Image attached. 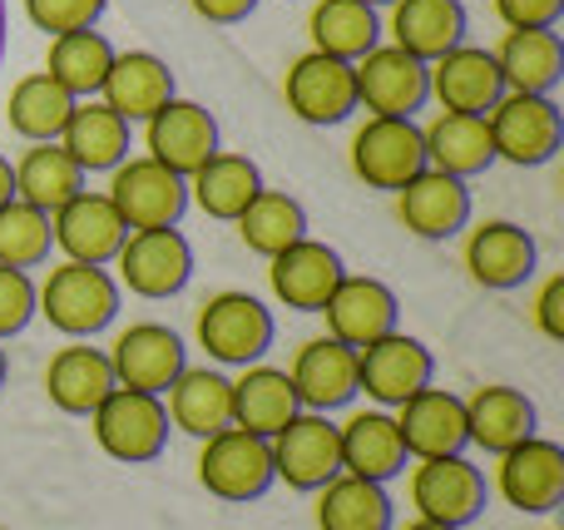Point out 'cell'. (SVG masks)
<instances>
[{"label":"cell","mask_w":564,"mask_h":530,"mask_svg":"<svg viewBox=\"0 0 564 530\" xmlns=\"http://www.w3.org/2000/svg\"><path fill=\"white\" fill-rule=\"evenodd\" d=\"M234 224H238V238L248 244V253H258V258H278L282 248L307 238V214H302V204L292 194H282V188H263Z\"/></svg>","instance_id":"41"},{"label":"cell","mask_w":564,"mask_h":530,"mask_svg":"<svg viewBox=\"0 0 564 530\" xmlns=\"http://www.w3.org/2000/svg\"><path fill=\"white\" fill-rule=\"evenodd\" d=\"M470 218V188L466 179L436 174V169H421L406 188H397V224L411 238H426V244H446L466 228Z\"/></svg>","instance_id":"20"},{"label":"cell","mask_w":564,"mask_h":530,"mask_svg":"<svg viewBox=\"0 0 564 530\" xmlns=\"http://www.w3.org/2000/svg\"><path fill=\"white\" fill-rule=\"evenodd\" d=\"M351 75H357V109H371V115L411 119L431 95L426 65L397 45L367 50V55L351 65Z\"/></svg>","instance_id":"15"},{"label":"cell","mask_w":564,"mask_h":530,"mask_svg":"<svg viewBox=\"0 0 564 530\" xmlns=\"http://www.w3.org/2000/svg\"><path fill=\"white\" fill-rule=\"evenodd\" d=\"M10 198H15V164L0 154V208H6Z\"/></svg>","instance_id":"48"},{"label":"cell","mask_w":564,"mask_h":530,"mask_svg":"<svg viewBox=\"0 0 564 530\" xmlns=\"http://www.w3.org/2000/svg\"><path fill=\"white\" fill-rule=\"evenodd\" d=\"M198 482L208 496L228 506H248L258 496L273 491V446L268 436H253L243 426H224V432L204 436V452H198Z\"/></svg>","instance_id":"4"},{"label":"cell","mask_w":564,"mask_h":530,"mask_svg":"<svg viewBox=\"0 0 564 530\" xmlns=\"http://www.w3.org/2000/svg\"><path fill=\"white\" fill-rule=\"evenodd\" d=\"M367 6H391V0H367Z\"/></svg>","instance_id":"51"},{"label":"cell","mask_w":564,"mask_h":530,"mask_svg":"<svg viewBox=\"0 0 564 530\" xmlns=\"http://www.w3.org/2000/svg\"><path fill=\"white\" fill-rule=\"evenodd\" d=\"M50 248H55V238H50V214L10 198V204L0 208V263L40 268L50 258Z\"/></svg>","instance_id":"42"},{"label":"cell","mask_w":564,"mask_h":530,"mask_svg":"<svg viewBox=\"0 0 564 530\" xmlns=\"http://www.w3.org/2000/svg\"><path fill=\"white\" fill-rule=\"evenodd\" d=\"M55 144L75 159L79 174H109L115 164L129 159V125L99 99H79Z\"/></svg>","instance_id":"32"},{"label":"cell","mask_w":564,"mask_h":530,"mask_svg":"<svg viewBox=\"0 0 564 530\" xmlns=\"http://www.w3.org/2000/svg\"><path fill=\"white\" fill-rule=\"evenodd\" d=\"M307 35H312V50H317V55L357 65L367 50L381 45L377 6H367V0H317L307 15Z\"/></svg>","instance_id":"36"},{"label":"cell","mask_w":564,"mask_h":530,"mask_svg":"<svg viewBox=\"0 0 564 530\" xmlns=\"http://www.w3.org/2000/svg\"><path fill=\"white\" fill-rule=\"evenodd\" d=\"M490 6L510 30H555V20L564 15V0H490Z\"/></svg>","instance_id":"45"},{"label":"cell","mask_w":564,"mask_h":530,"mask_svg":"<svg viewBox=\"0 0 564 530\" xmlns=\"http://www.w3.org/2000/svg\"><path fill=\"white\" fill-rule=\"evenodd\" d=\"M322 317H327V337L347 347H367L377 337L397 333L401 303L381 278H361V273H341V283L332 288V298L322 303Z\"/></svg>","instance_id":"17"},{"label":"cell","mask_w":564,"mask_h":530,"mask_svg":"<svg viewBox=\"0 0 564 530\" xmlns=\"http://www.w3.org/2000/svg\"><path fill=\"white\" fill-rule=\"evenodd\" d=\"M282 99L288 109L302 119V125H341L351 119L357 109V75H351L347 60H332V55H297L288 65V79H282Z\"/></svg>","instance_id":"14"},{"label":"cell","mask_w":564,"mask_h":530,"mask_svg":"<svg viewBox=\"0 0 564 530\" xmlns=\"http://www.w3.org/2000/svg\"><path fill=\"white\" fill-rule=\"evenodd\" d=\"M426 85H431V95L441 99L446 115H490V105L506 95L496 55L480 45H456L441 60H431Z\"/></svg>","instance_id":"23"},{"label":"cell","mask_w":564,"mask_h":530,"mask_svg":"<svg viewBox=\"0 0 564 530\" xmlns=\"http://www.w3.org/2000/svg\"><path fill=\"white\" fill-rule=\"evenodd\" d=\"M431 382H436V357L426 343L406 337L401 327L357 353V392H367L387 412H397L406 397H416Z\"/></svg>","instance_id":"10"},{"label":"cell","mask_w":564,"mask_h":530,"mask_svg":"<svg viewBox=\"0 0 564 530\" xmlns=\"http://www.w3.org/2000/svg\"><path fill=\"white\" fill-rule=\"evenodd\" d=\"M6 377H10V357H6V347H0V387H6Z\"/></svg>","instance_id":"50"},{"label":"cell","mask_w":564,"mask_h":530,"mask_svg":"<svg viewBox=\"0 0 564 530\" xmlns=\"http://www.w3.org/2000/svg\"><path fill=\"white\" fill-rule=\"evenodd\" d=\"M397 432L406 442V456L431 462V456H466V402L446 387H421L416 397L397 407Z\"/></svg>","instance_id":"19"},{"label":"cell","mask_w":564,"mask_h":530,"mask_svg":"<svg viewBox=\"0 0 564 530\" xmlns=\"http://www.w3.org/2000/svg\"><path fill=\"white\" fill-rule=\"evenodd\" d=\"M535 327L550 343H564V273H550L535 293Z\"/></svg>","instance_id":"46"},{"label":"cell","mask_w":564,"mask_h":530,"mask_svg":"<svg viewBox=\"0 0 564 530\" xmlns=\"http://www.w3.org/2000/svg\"><path fill=\"white\" fill-rule=\"evenodd\" d=\"M0 530H6V526H0Z\"/></svg>","instance_id":"52"},{"label":"cell","mask_w":564,"mask_h":530,"mask_svg":"<svg viewBox=\"0 0 564 530\" xmlns=\"http://www.w3.org/2000/svg\"><path fill=\"white\" fill-rule=\"evenodd\" d=\"M115 387L119 382H115V367H109V353H99L89 343L59 347L45 363V397L65 417H89Z\"/></svg>","instance_id":"27"},{"label":"cell","mask_w":564,"mask_h":530,"mask_svg":"<svg viewBox=\"0 0 564 530\" xmlns=\"http://www.w3.org/2000/svg\"><path fill=\"white\" fill-rule=\"evenodd\" d=\"M79 188H85V174H79V164L59 144H30L15 159V198L40 208V214L65 208Z\"/></svg>","instance_id":"39"},{"label":"cell","mask_w":564,"mask_h":530,"mask_svg":"<svg viewBox=\"0 0 564 530\" xmlns=\"http://www.w3.org/2000/svg\"><path fill=\"white\" fill-rule=\"evenodd\" d=\"M268 446H273V476L302 496L341 476V442L327 412H297L278 436H268Z\"/></svg>","instance_id":"12"},{"label":"cell","mask_w":564,"mask_h":530,"mask_svg":"<svg viewBox=\"0 0 564 530\" xmlns=\"http://www.w3.org/2000/svg\"><path fill=\"white\" fill-rule=\"evenodd\" d=\"M288 377L302 412H337V407H347L357 397V347L322 333L297 347Z\"/></svg>","instance_id":"21"},{"label":"cell","mask_w":564,"mask_h":530,"mask_svg":"<svg viewBox=\"0 0 564 530\" xmlns=\"http://www.w3.org/2000/svg\"><path fill=\"white\" fill-rule=\"evenodd\" d=\"M486 129H490V144H496V159H506V164H516V169L550 164L564 139V119H560L555 99L516 95V89H506V95L490 105Z\"/></svg>","instance_id":"5"},{"label":"cell","mask_w":564,"mask_h":530,"mask_svg":"<svg viewBox=\"0 0 564 530\" xmlns=\"http://www.w3.org/2000/svg\"><path fill=\"white\" fill-rule=\"evenodd\" d=\"M164 397H169L164 402L169 426L198 436V442L224 432V426H234V382H228L218 367H184Z\"/></svg>","instance_id":"30"},{"label":"cell","mask_w":564,"mask_h":530,"mask_svg":"<svg viewBox=\"0 0 564 530\" xmlns=\"http://www.w3.org/2000/svg\"><path fill=\"white\" fill-rule=\"evenodd\" d=\"M30 317H35V283H30L25 268L0 263V343L25 333Z\"/></svg>","instance_id":"44"},{"label":"cell","mask_w":564,"mask_h":530,"mask_svg":"<svg viewBox=\"0 0 564 530\" xmlns=\"http://www.w3.org/2000/svg\"><path fill=\"white\" fill-rule=\"evenodd\" d=\"M194 333H198V347H204L218 367H253V363H263L268 347H273L278 323L253 293L228 288V293H214L198 307Z\"/></svg>","instance_id":"2"},{"label":"cell","mask_w":564,"mask_h":530,"mask_svg":"<svg viewBox=\"0 0 564 530\" xmlns=\"http://www.w3.org/2000/svg\"><path fill=\"white\" fill-rule=\"evenodd\" d=\"M391 45L421 65L466 45V6L460 0H391Z\"/></svg>","instance_id":"28"},{"label":"cell","mask_w":564,"mask_h":530,"mask_svg":"<svg viewBox=\"0 0 564 530\" xmlns=\"http://www.w3.org/2000/svg\"><path fill=\"white\" fill-rule=\"evenodd\" d=\"M401 530H456V526H441V521H421V516H416V521H411V526H401Z\"/></svg>","instance_id":"49"},{"label":"cell","mask_w":564,"mask_h":530,"mask_svg":"<svg viewBox=\"0 0 564 530\" xmlns=\"http://www.w3.org/2000/svg\"><path fill=\"white\" fill-rule=\"evenodd\" d=\"M341 273L347 268H341L337 248L317 244V238H297L278 258H268V288H273L282 307H297V313H322V303L341 283Z\"/></svg>","instance_id":"25"},{"label":"cell","mask_w":564,"mask_h":530,"mask_svg":"<svg viewBox=\"0 0 564 530\" xmlns=\"http://www.w3.org/2000/svg\"><path fill=\"white\" fill-rule=\"evenodd\" d=\"M337 442H341V472L361 476V482H397L406 476V442L397 432V417L387 407H367V412H351L347 422L337 426Z\"/></svg>","instance_id":"24"},{"label":"cell","mask_w":564,"mask_h":530,"mask_svg":"<svg viewBox=\"0 0 564 530\" xmlns=\"http://www.w3.org/2000/svg\"><path fill=\"white\" fill-rule=\"evenodd\" d=\"M144 149L154 164L188 179L198 164H208V159L218 154V125L204 105L174 95L164 109H154V115L144 119Z\"/></svg>","instance_id":"16"},{"label":"cell","mask_w":564,"mask_h":530,"mask_svg":"<svg viewBox=\"0 0 564 530\" xmlns=\"http://www.w3.org/2000/svg\"><path fill=\"white\" fill-rule=\"evenodd\" d=\"M490 55H496L506 89L516 95H550L564 79V45L555 30H506V40Z\"/></svg>","instance_id":"33"},{"label":"cell","mask_w":564,"mask_h":530,"mask_svg":"<svg viewBox=\"0 0 564 530\" xmlns=\"http://www.w3.org/2000/svg\"><path fill=\"white\" fill-rule=\"evenodd\" d=\"M496 491L510 511L545 516L564 501V446L550 436H525L496 456Z\"/></svg>","instance_id":"11"},{"label":"cell","mask_w":564,"mask_h":530,"mask_svg":"<svg viewBox=\"0 0 564 530\" xmlns=\"http://www.w3.org/2000/svg\"><path fill=\"white\" fill-rule=\"evenodd\" d=\"M89 432H95L99 452L115 456V462H124V466L159 462V456H164V446H169L164 397L115 387V392H109L105 402L89 412Z\"/></svg>","instance_id":"3"},{"label":"cell","mask_w":564,"mask_h":530,"mask_svg":"<svg viewBox=\"0 0 564 530\" xmlns=\"http://www.w3.org/2000/svg\"><path fill=\"white\" fill-rule=\"evenodd\" d=\"M258 194H263V174H258L253 159L234 154V149H218L208 164H198L188 174V198L208 218H224V224H234Z\"/></svg>","instance_id":"34"},{"label":"cell","mask_w":564,"mask_h":530,"mask_svg":"<svg viewBox=\"0 0 564 530\" xmlns=\"http://www.w3.org/2000/svg\"><path fill=\"white\" fill-rule=\"evenodd\" d=\"M317 496V530H391L397 526V506H391L387 486L361 482V476H332Z\"/></svg>","instance_id":"37"},{"label":"cell","mask_w":564,"mask_h":530,"mask_svg":"<svg viewBox=\"0 0 564 530\" xmlns=\"http://www.w3.org/2000/svg\"><path fill=\"white\" fill-rule=\"evenodd\" d=\"M351 174L367 188L397 194L411 179L426 169V144H421V125L411 119H391V115H371L367 125L351 134Z\"/></svg>","instance_id":"7"},{"label":"cell","mask_w":564,"mask_h":530,"mask_svg":"<svg viewBox=\"0 0 564 530\" xmlns=\"http://www.w3.org/2000/svg\"><path fill=\"white\" fill-rule=\"evenodd\" d=\"M50 238H55V248L65 253V263L105 268V263H115V253L129 238V228H124V218L115 214V204H109L105 194L79 188L65 208L50 214Z\"/></svg>","instance_id":"18"},{"label":"cell","mask_w":564,"mask_h":530,"mask_svg":"<svg viewBox=\"0 0 564 530\" xmlns=\"http://www.w3.org/2000/svg\"><path fill=\"white\" fill-rule=\"evenodd\" d=\"M119 288H129L134 298H174L194 278V248L178 228H134L115 253Z\"/></svg>","instance_id":"8"},{"label":"cell","mask_w":564,"mask_h":530,"mask_svg":"<svg viewBox=\"0 0 564 530\" xmlns=\"http://www.w3.org/2000/svg\"><path fill=\"white\" fill-rule=\"evenodd\" d=\"M466 436L470 446L500 456L510 446H520L525 436H535V402H530L520 387H476L466 397Z\"/></svg>","instance_id":"29"},{"label":"cell","mask_w":564,"mask_h":530,"mask_svg":"<svg viewBox=\"0 0 564 530\" xmlns=\"http://www.w3.org/2000/svg\"><path fill=\"white\" fill-rule=\"evenodd\" d=\"M486 501H490L486 472L470 466L466 456H431V462L411 466V506H416L421 521L466 530L470 521L486 516Z\"/></svg>","instance_id":"9"},{"label":"cell","mask_w":564,"mask_h":530,"mask_svg":"<svg viewBox=\"0 0 564 530\" xmlns=\"http://www.w3.org/2000/svg\"><path fill=\"white\" fill-rule=\"evenodd\" d=\"M25 15L30 25L55 40L69 30H95V20L105 15V0H25Z\"/></svg>","instance_id":"43"},{"label":"cell","mask_w":564,"mask_h":530,"mask_svg":"<svg viewBox=\"0 0 564 530\" xmlns=\"http://www.w3.org/2000/svg\"><path fill=\"white\" fill-rule=\"evenodd\" d=\"M35 313L65 337H95L119 317V283L95 263H59L35 288Z\"/></svg>","instance_id":"1"},{"label":"cell","mask_w":564,"mask_h":530,"mask_svg":"<svg viewBox=\"0 0 564 530\" xmlns=\"http://www.w3.org/2000/svg\"><path fill=\"white\" fill-rule=\"evenodd\" d=\"M169 99H174V69L159 55H149V50H124V55H115L105 85H99V105H109L124 125L149 119L154 109H164Z\"/></svg>","instance_id":"26"},{"label":"cell","mask_w":564,"mask_h":530,"mask_svg":"<svg viewBox=\"0 0 564 530\" xmlns=\"http://www.w3.org/2000/svg\"><path fill=\"white\" fill-rule=\"evenodd\" d=\"M188 6L208 25H238V20H248L258 10V0H188Z\"/></svg>","instance_id":"47"},{"label":"cell","mask_w":564,"mask_h":530,"mask_svg":"<svg viewBox=\"0 0 564 530\" xmlns=\"http://www.w3.org/2000/svg\"><path fill=\"white\" fill-rule=\"evenodd\" d=\"M297 392H292V377L282 367L253 363L243 367V377L234 382V426L253 436H278L282 426L297 417Z\"/></svg>","instance_id":"35"},{"label":"cell","mask_w":564,"mask_h":530,"mask_svg":"<svg viewBox=\"0 0 564 530\" xmlns=\"http://www.w3.org/2000/svg\"><path fill=\"white\" fill-rule=\"evenodd\" d=\"M75 105L79 99H69L45 69H35V75H20L15 85H10L6 119L20 139H30V144H55L59 129L69 125V109Z\"/></svg>","instance_id":"40"},{"label":"cell","mask_w":564,"mask_h":530,"mask_svg":"<svg viewBox=\"0 0 564 530\" xmlns=\"http://www.w3.org/2000/svg\"><path fill=\"white\" fill-rule=\"evenodd\" d=\"M421 144H426V169L451 179H476L496 164V144H490L486 115H446L441 109L426 129H421Z\"/></svg>","instance_id":"31"},{"label":"cell","mask_w":564,"mask_h":530,"mask_svg":"<svg viewBox=\"0 0 564 530\" xmlns=\"http://www.w3.org/2000/svg\"><path fill=\"white\" fill-rule=\"evenodd\" d=\"M109 367H115V382L129 387V392L164 397L169 387H174V377L188 367V347L174 327L134 323L115 337V347H109Z\"/></svg>","instance_id":"13"},{"label":"cell","mask_w":564,"mask_h":530,"mask_svg":"<svg viewBox=\"0 0 564 530\" xmlns=\"http://www.w3.org/2000/svg\"><path fill=\"white\" fill-rule=\"evenodd\" d=\"M119 50L109 45L99 30H69V35L50 40V60H45V75L65 89L69 99H95L99 85H105L109 65H115Z\"/></svg>","instance_id":"38"},{"label":"cell","mask_w":564,"mask_h":530,"mask_svg":"<svg viewBox=\"0 0 564 530\" xmlns=\"http://www.w3.org/2000/svg\"><path fill=\"white\" fill-rule=\"evenodd\" d=\"M466 273L470 283L490 288V293H510L535 278V238L510 218H490V224L470 228L466 238Z\"/></svg>","instance_id":"22"},{"label":"cell","mask_w":564,"mask_h":530,"mask_svg":"<svg viewBox=\"0 0 564 530\" xmlns=\"http://www.w3.org/2000/svg\"><path fill=\"white\" fill-rule=\"evenodd\" d=\"M105 198L115 204V214L124 218V228H178L188 208V179H178L174 169L154 164V159H124L109 169Z\"/></svg>","instance_id":"6"}]
</instances>
